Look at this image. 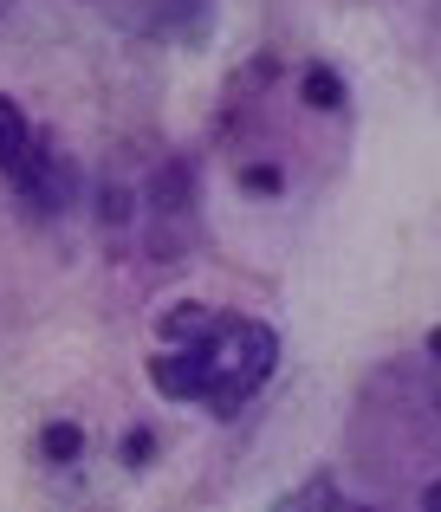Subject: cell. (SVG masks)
I'll list each match as a JSON object with an SVG mask.
<instances>
[{
    "instance_id": "6da1fadb",
    "label": "cell",
    "mask_w": 441,
    "mask_h": 512,
    "mask_svg": "<svg viewBox=\"0 0 441 512\" xmlns=\"http://www.w3.org/2000/svg\"><path fill=\"white\" fill-rule=\"evenodd\" d=\"M273 363H279L273 325L234 318V312L227 318L208 312V325L195 331V338H182L176 350L150 357V383L163 389L169 402H208V409L227 422V415H240L266 389Z\"/></svg>"
},
{
    "instance_id": "7a4b0ae2",
    "label": "cell",
    "mask_w": 441,
    "mask_h": 512,
    "mask_svg": "<svg viewBox=\"0 0 441 512\" xmlns=\"http://www.w3.org/2000/svg\"><path fill=\"white\" fill-rule=\"evenodd\" d=\"M0 175L13 182V195L39 214H59L72 201V169L52 156V143L26 124V111L13 98H0Z\"/></svg>"
},
{
    "instance_id": "3957f363",
    "label": "cell",
    "mask_w": 441,
    "mask_h": 512,
    "mask_svg": "<svg viewBox=\"0 0 441 512\" xmlns=\"http://www.w3.org/2000/svg\"><path fill=\"white\" fill-rule=\"evenodd\" d=\"M299 98L312 104V111H338V104H344V78L331 72V65H305V78H299Z\"/></svg>"
},
{
    "instance_id": "277c9868",
    "label": "cell",
    "mask_w": 441,
    "mask_h": 512,
    "mask_svg": "<svg viewBox=\"0 0 441 512\" xmlns=\"http://www.w3.org/2000/svg\"><path fill=\"white\" fill-rule=\"evenodd\" d=\"M39 454H46V461H78V454H85V428H78V422L39 428Z\"/></svg>"
},
{
    "instance_id": "5b68a950",
    "label": "cell",
    "mask_w": 441,
    "mask_h": 512,
    "mask_svg": "<svg viewBox=\"0 0 441 512\" xmlns=\"http://www.w3.org/2000/svg\"><path fill=\"white\" fill-rule=\"evenodd\" d=\"M208 325V305H176V312H163L156 318V331H163L169 344H182V338H195V331Z\"/></svg>"
},
{
    "instance_id": "8992f818",
    "label": "cell",
    "mask_w": 441,
    "mask_h": 512,
    "mask_svg": "<svg viewBox=\"0 0 441 512\" xmlns=\"http://www.w3.org/2000/svg\"><path fill=\"white\" fill-rule=\"evenodd\" d=\"M279 188H286V175H279L273 163H253L247 169V195H279Z\"/></svg>"
},
{
    "instance_id": "52a82bcc",
    "label": "cell",
    "mask_w": 441,
    "mask_h": 512,
    "mask_svg": "<svg viewBox=\"0 0 441 512\" xmlns=\"http://www.w3.org/2000/svg\"><path fill=\"white\" fill-rule=\"evenodd\" d=\"M286 506H338V493H325V480H312V493H292Z\"/></svg>"
},
{
    "instance_id": "ba28073f",
    "label": "cell",
    "mask_w": 441,
    "mask_h": 512,
    "mask_svg": "<svg viewBox=\"0 0 441 512\" xmlns=\"http://www.w3.org/2000/svg\"><path fill=\"white\" fill-rule=\"evenodd\" d=\"M422 506H429V512H441V480H435L429 493H422Z\"/></svg>"
}]
</instances>
